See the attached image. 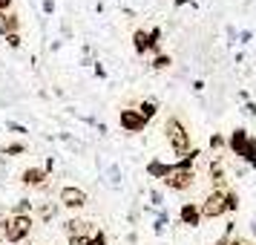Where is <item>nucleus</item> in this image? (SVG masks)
<instances>
[{"label":"nucleus","mask_w":256,"mask_h":245,"mask_svg":"<svg viewBox=\"0 0 256 245\" xmlns=\"http://www.w3.org/2000/svg\"><path fill=\"white\" fill-rule=\"evenodd\" d=\"M12 6V0H0V15H6V9Z\"/></svg>","instance_id":"nucleus-33"},{"label":"nucleus","mask_w":256,"mask_h":245,"mask_svg":"<svg viewBox=\"0 0 256 245\" xmlns=\"http://www.w3.org/2000/svg\"><path fill=\"white\" fill-rule=\"evenodd\" d=\"M178 216H182V225H190V228H196L198 222H202V213H198L196 202H184L182 210H178Z\"/></svg>","instance_id":"nucleus-7"},{"label":"nucleus","mask_w":256,"mask_h":245,"mask_svg":"<svg viewBox=\"0 0 256 245\" xmlns=\"http://www.w3.org/2000/svg\"><path fill=\"white\" fill-rule=\"evenodd\" d=\"M32 231V216H9V228H6V242H20L24 236Z\"/></svg>","instance_id":"nucleus-4"},{"label":"nucleus","mask_w":256,"mask_h":245,"mask_svg":"<svg viewBox=\"0 0 256 245\" xmlns=\"http://www.w3.org/2000/svg\"><path fill=\"white\" fill-rule=\"evenodd\" d=\"M6 38V44L12 49H20V44H24V38H20V32H12V35H3Z\"/></svg>","instance_id":"nucleus-19"},{"label":"nucleus","mask_w":256,"mask_h":245,"mask_svg":"<svg viewBox=\"0 0 256 245\" xmlns=\"http://www.w3.org/2000/svg\"><path fill=\"white\" fill-rule=\"evenodd\" d=\"M167 167H170V164L150 162V164H147V173H150V176H156V179H164V176H167Z\"/></svg>","instance_id":"nucleus-16"},{"label":"nucleus","mask_w":256,"mask_h":245,"mask_svg":"<svg viewBox=\"0 0 256 245\" xmlns=\"http://www.w3.org/2000/svg\"><path fill=\"white\" fill-rule=\"evenodd\" d=\"M118 121H121V127L127 130V133H141V130L147 127V121H144L136 110H121V113H118Z\"/></svg>","instance_id":"nucleus-6"},{"label":"nucleus","mask_w":256,"mask_h":245,"mask_svg":"<svg viewBox=\"0 0 256 245\" xmlns=\"http://www.w3.org/2000/svg\"><path fill=\"white\" fill-rule=\"evenodd\" d=\"M150 199H152V202H156V205H162V190H152V193H150Z\"/></svg>","instance_id":"nucleus-31"},{"label":"nucleus","mask_w":256,"mask_h":245,"mask_svg":"<svg viewBox=\"0 0 256 245\" xmlns=\"http://www.w3.org/2000/svg\"><path fill=\"white\" fill-rule=\"evenodd\" d=\"M193 179H196L193 170H182V167H173V164H170V167H167V176H164L162 182L170 187V190H187V187L193 185Z\"/></svg>","instance_id":"nucleus-2"},{"label":"nucleus","mask_w":256,"mask_h":245,"mask_svg":"<svg viewBox=\"0 0 256 245\" xmlns=\"http://www.w3.org/2000/svg\"><path fill=\"white\" fill-rule=\"evenodd\" d=\"M64 228H66V236H78V233H90L92 231V222L70 219V222H64Z\"/></svg>","instance_id":"nucleus-10"},{"label":"nucleus","mask_w":256,"mask_h":245,"mask_svg":"<svg viewBox=\"0 0 256 245\" xmlns=\"http://www.w3.org/2000/svg\"><path fill=\"white\" fill-rule=\"evenodd\" d=\"M26 147L24 144H20V141H14V144H9V147H3V153H6V156H18V153H24Z\"/></svg>","instance_id":"nucleus-21"},{"label":"nucleus","mask_w":256,"mask_h":245,"mask_svg":"<svg viewBox=\"0 0 256 245\" xmlns=\"http://www.w3.org/2000/svg\"><path fill=\"white\" fill-rule=\"evenodd\" d=\"M170 64H173V58H170V55H164V52H162V55H156V58H152V64H150V67H152V70H167Z\"/></svg>","instance_id":"nucleus-18"},{"label":"nucleus","mask_w":256,"mask_h":245,"mask_svg":"<svg viewBox=\"0 0 256 245\" xmlns=\"http://www.w3.org/2000/svg\"><path fill=\"white\" fill-rule=\"evenodd\" d=\"M132 49H136L138 55H144V52L150 49V35H147L144 29H136V32H132Z\"/></svg>","instance_id":"nucleus-11"},{"label":"nucleus","mask_w":256,"mask_h":245,"mask_svg":"<svg viewBox=\"0 0 256 245\" xmlns=\"http://www.w3.org/2000/svg\"><path fill=\"white\" fill-rule=\"evenodd\" d=\"M164 133H167V141H170V147H173L178 156H184L190 150V133L184 130V124L178 121L176 116L167 118V124H164Z\"/></svg>","instance_id":"nucleus-1"},{"label":"nucleus","mask_w":256,"mask_h":245,"mask_svg":"<svg viewBox=\"0 0 256 245\" xmlns=\"http://www.w3.org/2000/svg\"><path fill=\"white\" fill-rule=\"evenodd\" d=\"M12 32H20V15H3V35H12Z\"/></svg>","instance_id":"nucleus-12"},{"label":"nucleus","mask_w":256,"mask_h":245,"mask_svg":"<svg viewBox=\"0 0 256 245\" xmlns=\"http://www.w3.org/2000/svg\"><path fill=\"white\" fill-rule=\"evenodd\" d=\"M230 233H233V225H228V231H224V236H222L216 245H230Z\"/></svg>","instance_id":"nucleus-28"},{"label":"nucleus","mask_w":256,"mask_h":245,"mask_svg":"<svg viewBox=\"0 0 256 245\" xmlns=\"http://www.w3.org/2000/svg\"><path fill=\"white\" fill-rule=\"evenodd\" d=\"M239 156H242L248 164L254 162V159H256V136H248V141H244V147H242V153H239Z\"/></svg>","instance_id":"nucleus-14"},{"label":"nucleus","mask_w":256,"mask_h":245,"mask_svg":"<svg viewBox=\"0 0 256 245\" xmlns=\"http://www.w3.org/2000/svg\"><path fill=\"white\" fill-rule=\"evenodd\" d=\"M156 110H158V107H156V101H141L136 113H138V116L144 118V121H150V118L156 116Z\"/></svg>","instance_id":"nucleus-15"},{"label":"nucleus","mask_w":256,"mask_h":245,"mask_svg":"<svg viewBox=\"0 0 256 245\" xmlns=\"http://www.w3.org/2000/svg\"><path fill=\"white\" fill-rule=\"evenodd\" d=\"M164 225H167V213H158V219H156V233H162Z\"/></svg>","instance_id":"nucleus-27"},{"label":"nucleus","mask_w":256,"mask_h":245,"mask_svg":"<svg viewBox=\"0 0 256 245\" xmlns=\"http://www.w3.org/2000/svg\"><path fill=\"white\" fill-rule=\"evenodd\" d=\"M44 179H46V170L44 167H26L20 173V182L24 185H32V187H44Z\"/></svg>","instance_id":"nucleus-8"},{"label":"nucleus","mask_w":256,"mask_h":245,"mask_svg":"<svg viewBox=\"0 0 256 245\" xmlns=\"http://www.w3.org/2000/svg\"><path fill=\"white\" fill-rule=\"evenodd\" d=\"M244 141H248V130L236 127V130L230 133V139L224 141V144H228V147H230V150L236 153V156H239V153H242V147H244Z\"/></svg>","instance_id":"nucleus-9"},{"label":"nucleus","mask_w":256,"mask_h":245,"mask_svg":"<svg viewBox=\"0 0 256 245\" xmlns=\"http://www.w3.org/2000/svg\"><path fill=\"white\" fill-rule=\"evenodd\" d=\"M244 113H248V116H256V104H254V101H248V104H244Z\"/></svg>","instance_id":"nucleus-32"},{"label":"nucleus","mask_w":256,"mask_h":245,"mask_svg":"<svg viewBox=\"0 0 256 245\" xmlns=\"http://www.w3.org/2000/svg\"><path fill=\"white\" fill-rule=\"evenodd\" d=\"M52 167H55V159H52V156H49V159H46V164H44V170H46V173H49V170H52Z\"/></svg>","instance_id":"nucleus-35"},{"label":"nucleus","mask_w":256,"mask_h":245,"mask_svg":"<svg viewBox=\"0 0 256 245\" xmlns=\"http://www.w3.org/2000/svg\"><path fill=\"white\" fill-rule=\"evenodd\" d=\"M230 245H254V242H248V239H242V236H236V239H230Z\"/></svg>","instance_id":"nucleus-34"},{"label":"nucleus","mask_w":256,"mask_h":245,"mask_svg":"<svg viewBox=\"0 0 256 245\" xmlns=\"http://www.w3.org/2000/svg\"><path fill=\"white\" fill-rule=\"evenodd\" d=\"M60 205L64 208H72V210H78L86 205V193H84L81 187H60Z\"/></svg>","instance_id":"nucleus-5"},{"label":"nucleus","mask_w":256,"mask_h":245,"mask_svg":"<svg viewBox=\"0 0 256 245\" xmlns=\"http://www.w3.org/2000/svg\"><path fill=\"white\" fill-rule=\"evenodd\" d=\"M90 245H106V233L101 231V228H98V231H95L92 236H90Z\"/></svg>","instance_id":"nucleus-20"},{"label":"nucleus","mask_w":256,"mask_h":245,"mask_svg":"<svg viewBox=\"0 0 256 245\" xmlns=\"http://www.w3.org/2000/svg\"><path fill=\"white\" fill-rule=\"evenodd\" d=\"M92 72H95V75H98V78H106V70H104V67H101V64H98V61H95V64H92Z\"/></svg>","instance_id":"nucleus-29"},{"label":"nucleus","mask_w":256,"mask_h":245,"mask_svg":"<svg viewBox=\"0 0 256 245\" xmlns=\"http://www.w3.org/2000/svg\"><path fill=\"white\" fill-rule=\"evenodd\" d=\"M210 176H213L216 182H224V179H222V164H219V162H213V164H210Z\"/></svg>","instance_id":"nucleus-26"},{"label":"nucleus","mask_w":256,"mask_h":245,"mask_svg":"<svg viewBox=\"0 0 256 245\" xmlns=\"http://www.w3.org/2000/svg\"><path fill=\"white\" fill-rule=\"evenodd\" d=\"M70 245H90V233H78V236H70Z\"/></svg>","instance_id":"nucleus-24"},{"label":"nucleus","mask_w":256,"mask_h":245,"mask_svg":"<svg viewBox=\"0 0 256 245\" xmlns=\"http://www.w3.org/2000/svg\"><path fill=\"white\" fill-rule=\"evenodd\" d=\"M55 213H58V205H44V208H40V216H44V219H52Z\"/></svg>","instance_id":"nucleus-22"},{"label":"nucleus","mask_w":256,"mask_h":245,"mask_svg":"<svg viewBox=\"0 0 256 245\" xmlns=\"http://www.w3.org/2000/svg\"><path fill=\"white\" fill-rule=\"evenodd\" d=\"M239 208V193L236 190H224V213Z\"/></svg>","instance_id":"nucleus-17"},{"label":"nucleus","mask_w":256,"mask_h":245,"mask_svg":"<svg viewBox=\"0 0 256 245\" xmlns=\"http://www.w3.org/2000/svg\"><path fill=\"white\" fill-rule=\"evenodd\" d=\"M210 147H213V150H222V147H224V139H222L219 133H213V136H210Z\"/></svg>","instance_id":"nucleus-25"},{"label":"nucleus","mask_w":256,"mask_h":245,"mask_svg":"<svg viewBox=\"0 0 256 245\" xmlns=\"http://www.w3.org/2000/svg\"><path fill=\"white\" fill-rule=\"evenodd\" d=\"M44 12H46V15L55 12V3H52V0H44Z\"/></svg>","instance_id":"nucleus-30"},{"label":"nucleus","mask_w":256,"mask_h":245,"mask_svg":"<svg viewBox=\"0 0 256 245\" xmlns=\"http://www.w3.org/2000/svg\"><path fill=\"white\" fill-rule=\"evenodd\" d=\"M6 130H12V133H18V136H24V133H29V130H26L24 124H18V121H6Z\"/></svg>","instance_id":"nucleus-23"},{"label":"nucleus","mask_w":256,"mask_h":245,"mask_svg":"<svg viewBox=\"0 0 256 245\" xmlns=\"http://www.w3.org/2000/svg\"><path fill=\"white\" fill-rule=\"evenodd\" d=\"M32 208H35V202H32V199H18V202H14V208H12V216H29V213H32Z\"/></svg>","instance_id":"nucleus-13"},{"label":"nucleus","mask_w":256,"mask_h":245,"mask_svg":"<svg viewBox=\"0 0 256 245\" xmlns=\"http://www.w3.org/2000/svg\"><path fill=\"white\" fill-rule=\"evenodd\" d=\"M198 213H202V219H216L224 213V190H213L202 205H198Z\"/></svg>","instance_id":"nucleus-3"}]
</instances>
